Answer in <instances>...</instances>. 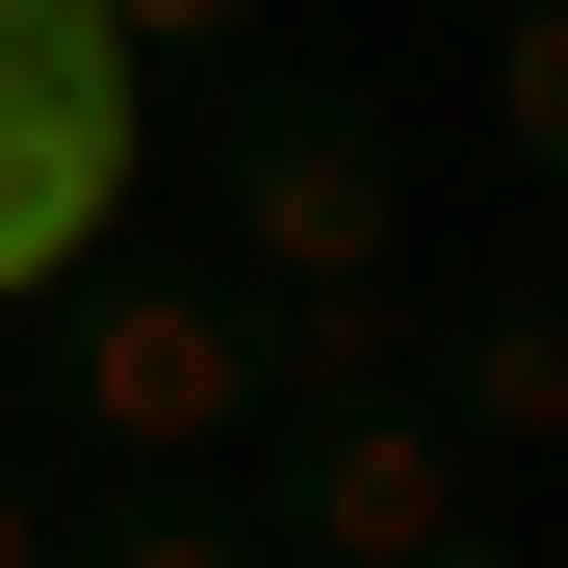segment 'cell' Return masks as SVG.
I'll return each mask as SVG.
<instances>
[{
	"mask_svg": "<svg viewBox=\"0 0 568 568\" xmlns=\"http://www.w3.org/2000/svg\"><path fill=\"white\" fill-rule=\"evenodd\" d=\"M0 568H78V491H52L27 439H0Z\"/></svg>",
	"mask_w": 568,
	"mask_h": 568,
	"instance_id": "cell-9",
	"label": "cell"
},
{
	"mask_svg": "<svg viewBox=\"0 0 568 568\" xmlns=\"http://www.w3.org/2000/svg\"><path fill=\"white\" fill-rule=\"evenodd\" d=\"M542 568H568V465H542Z\"/></svg>",
	"mask_w": 568,
	"mask_h": 568,
	"instance_id": "cell-11",
	"label": "cell"
},
{
	"mask_svg": "<svg viewBox=\"0 0 568 568\" xmlns=\"http://www.w3.org/2000/svg\"><path fill=\"white\" fill-rule=\"evenodd\" d=\"M130 258V52L104 0H0V311Z\"/></svg>",
	"mask_w": 568,
	"mask_h": 568,
	"instance_id": "cell-3",
	"label": "cell"
},
{
	"mask_svg": "<svg viewBox=\"0 0 568 568\" xmlns=\"http://www.w3.org/2000/svg\"><path fill=\"white\" fill-rule=\"evenodd\" d=\"M104 52H130V78H181V52H258V0H104Z\"/></svg>",
	"mask_w": 568,
	"mask_h": 568,
	"instance_id": "cell-8",
	"label": "cell"
},
{
	"mask_svg": "<svg viewBox=\"0 0 568 568\" xmlns=\"http://www.w3.org/2000/svg\"><path fill=\"white\" fill-rule=\"evenodd\" d=\"M491 155L568 207V0H491Z\"/></svg>",
	"mask_w": 568,
	"mask_h": 568,
	"instance_id": "cell-6",
	"label": "cell"
},
{
	"mask_svg": "<svg viewBox=\"0 0 568 568\" xmlns=\"http://www.w3.org/2000/svg\"><path fill=\"white\" fill-rule=\"evenodd\" d=\"M233 284L258 311H414V155L362 78H258L233 104Z\"/></svg>",
	"mask_w": 568,
	"mask_h": 568,
	"instance_id": "cell-2",
	"label": "cell"
},
{
	"mask_svg": "<svg viewBox=\"0 0 568 568\" xmlns=\"http://www.w3.org/2000/svg\"><path fill=\"white\" fill-rule=\"evenodd\" d=\"M258 465H284V491H258V542H284V568H439L465 517H491V465H465L414 388H284V439H258Z\"/></svg>",
	"mask_w": 568,
	"mask_h": 568,
	"instance_id": "cell-4",
	"label": "cell"
},
{
	"mask_svg": "<svg viewBox=\"0 0 568 568\" xmlns=\"http://www.w3.org/2000/svg\"><path fill=\"white\" fill-rule=\"evenodd\" d=\"M414 414L542 491V465H568V311H517V284H491V311H414Z\"/></svg>",
	"mask_w": 568,
	"mask_h": 568,
	"instance_id": "cell-5",
	"label": "cell"
},
{
	"mask_svg": "<svg viewBox=\"0 0 568 568\" xmlns=\"http://www.w3.org/2000/svg\"><path fill=\"white\" fill-rule=\"evenodd\" d=\"M27 362H52V439L104 465V491H207V465L284 439V311L207 284V258H78L27 311Z\"/></svg>",
	"mask_w": 568,
	"mask_h": 568,
	"instance_id": "cell-1",
	"label": "cell"
},
{
	"mask_svg": "<svg viewBox=\"0 0 568 568\" xmlns=\"http://www.w3.org/2000/svg\"><path fill=\"white\" fill-rule=\"evenodd\" d=\"M78 568H284V542H258V491H104Z\"/></svg>",
	"mask_w": 568,
	"mask_h": 568,
	"instance_id": "cell-7",
	"label": "cell"
},
{
	"mask_svg": "<svg viewBox=\"0 0 568 568\" xmlns=\"http://www.w3.org/2000/svg\"><path fill=\"white\" fill-rule=\"evenodd\" d=\"M439 568H542V542H517V517H465V542H439Z\"/></svg>",
	"mask_w": 568,
	"mask_h": 568,
	"instance_id": "cell-10",
	"label": "cell"
}]
</instances>
